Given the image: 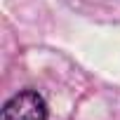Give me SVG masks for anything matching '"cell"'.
I'll return each instance as SVG.
<instances>
[{
	"label": "cell",
	"instance_id": "1",
	"mask_svg": "<svg viewBox=\"0 0 120 120\" xmlns=\"http://www.w3.org/2000/svg\"><path fill=\"white\" fill-rule=\"evenodd\" d=\"M0 120H47V104L35 90H21L5 104Z\"/></svg>",
	"mask_w": 120,
	"mask_h": 120
}]
</instances>
